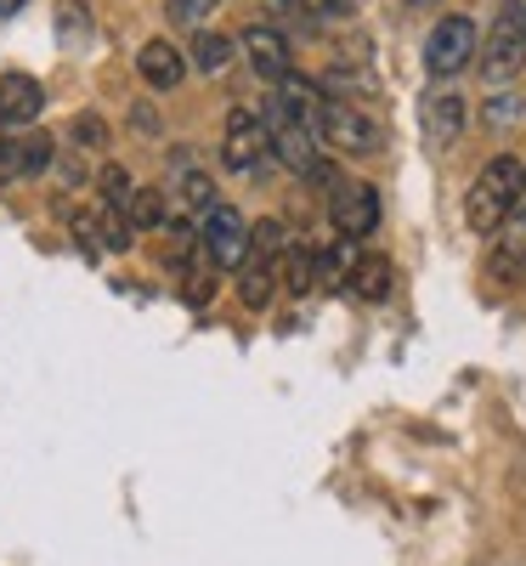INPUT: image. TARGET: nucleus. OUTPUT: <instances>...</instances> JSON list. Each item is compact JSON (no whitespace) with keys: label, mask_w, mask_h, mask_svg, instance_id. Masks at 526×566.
<instances>
[{"label":"nucleus","mask_w":526,"mask_h":566,"mask_svg":"<svg viewBox=\"0 0 526 566\" xmlns=\"http://www.w3.org/2000/svg\"><path fill=\"white\" fill-rule=\"evenodd\" d=\"M520 187H526V165L515 154H498L487 159L482 170H475L470 193H464V221L475 232H498L509 227V216L520 210Z\"/></svg>","instance_id":"1"},{"label":"nucleus","mask_w":526,"mask_h":566,"mask_svg":"<svg viewBox=\"0 0 526 566\" xmlns=\"http://www.w3.org/2000/svg\"><path fill=\"white\" fill-rule=\"evenodd\" d=\"M470 63H482V34H475V23H470L464 12L442 18L436 29L424 34V74L436 80V85L459 80Z\"/></svg>","instance_id":"2"},{"label":"nucleus","mask_w":526,"mask_h":566,"mask_svg":"<svg viewBox=\"0 0 526 566\" xmlns=\"http://www.w3.org/2000/svg\"><path fill=\"white\" fill-rule=\"evenodd\" d=\"M482 69L493 85H504V80H515L520 69H526V0H504L498 7V18H493V29H487V45H482Z\"/></svg>","instance_id":"3"},{"label":"nucleus","mask_w":526,"mask_h":566,"mask_svg":"<svg viewBox=\"0 0 526 566\" xmlns=\"http://www.w3.org/2000/svg\"><path fill=\"white\" fill-rule=\"evenodd\" d=\"M272 159V125H266V108H232L227 125H221V165L238 170V176H255L261 165Z\"/></svg>","instance_id":"4"},{"label":"nucleus","mask_w":526,"mask_h":566,"mask_svg":"<svg viewBox=\"0 0 526 566\" xmlns=\"http://www.w3.org/2000/svg\"><path fill=\"white\" fill-rule=\"evenodd\" d=\"M317 136H323V148H334V154H346V159H368V154H379V125L362 114V108H351V103H323V119H317Z\"/></svg>","instance_id":"5"},{"label":"nucleus","mask_w":526,"mask_h":566,"mask_svg":"<svg viewBox=\"0 0 526 566\" xmlns=\"http://www.w3.org/2000/svg\"><path fill=\"white\" fill-rule=\"evenodd\" d=\"M199 244H204V261L215 272H238L244 255H250V221L238 216L232 205H215L204 216V227H199Z\"/></svg>","instance_id":"6"},{"label":"nucleus","mask_w":526,"mask_h":566,"mask_svg":"<svg viewBox=\"0 0 526 566\" xmlns=\"http://www.w3.org/2000/svg\"><path fill=\"white\" fill-rule=\"evenodd\" d=\"M464 125H470V103H464V91H453V85H436V91H424L419 97V130H424V142L430 148H453V142L464 136Z\"/></svg>","instance_id":"7"},{"label":"nucleus","mask_w":526,"mask_h":566,"mask_svg":"<svg viewBox=\"0 0 526 566\" xmlns=\"http://www.w3.org/2000/svg\"><path fill=\"white\" fill-rule=\"evenodd\" d=\"M379 216H386V205H379V187L368 181H340L328 199V221L340 239H368V232L379 227Z\"/></svg>","instance_id":"8"},{"label":"nucleus","mask_w":526,"mask_h":566,"mask_svg":"<svg viewBox=\"0 0 526 566\" xmlns=\"http://www.w3.org/2000/svg\"><path fill=\"white\" fill-rule=\"evenodd\" d=\"M69 232L80 239V250L97 261V255H119V250H130V239H136V227L119 216V210H108V205H97V210H74L69 216Z\"/></svg>","instance_id":"9"},{"label":"nucleus","mask_w":526,"mask_h":566,"mask_svg":"<svg viewBox=\"0 0 526 566\" xmlns=\"http://www.w3.org/2000/svg\"><path fill=\"white\" fill-rule=\"evenodd\" d=\"M238 45H244V57H250V69H255L261 80H277V85H283V80L295 74L283 29H272V23H250L244 34H238Z\"/></svg>","instance_id":"10"},{"label":"nucleus","mask_w":526,"mask_h":566,"mask_svg":"<svg viewBox=\"0 0 526 566\" xmlns=\"http://www.w3.org/2000/svg\"><path fill=\"white\" fill-rule=\"evenodd\" d=\"M45 114V85L34 74H0V125H34Z\"/></svg>","instance_id":"11"},{"label":"nucleus","mask_w":526,"mask_h":566,"mask_svg":"<svg viewBox=\"0 0 526 566\" xmlns=\"http://www.w3.org/2000/svg\"><path fill=\"white\" fill-rule=\"evenodd\" d=\"M187 69H193V63H187L170 40H148V45L136 52V74L148 80L154 91H176V85L187 80Z\"/></svg>","instance_id":"12"},{"label":"nucleus","mask_w":526,"mask_h":566,"mask_svg":"<svg viewBox=\"0 0 526 566\" xmlns=\"http://www.w3.org/2000/svg\"><path fill=\"white\" fill-rule=\"evenodd\" d=\"M391 283H397V266L386 261V255H374V250H362L357 261H351V272H346V290L357 295V301H386L391 295Z\"/></svg>","instance_id":"13"},{"label":"nucleus","mask_w":526,"mask_h":566,"mask_svg":"<svg viewBox=\"0 0 526 566\" xmlns=\"http://www.w3.org/2000/svg\"><path fill=\"white\" fill-rule=\"evenodd\" d=\"M52 165V136H18L0 148V176H40Z\"/></svg>","instance_id":"14"},{"label":"nucleus","mask_w":526,"mask_h":566,"mask_svg":"<svg viewBox=\"0 0 526 566\" xmlns=\"http://www.w3.org/2000/svg\"><path fill=\"white\" fill-rule=\"evenodd\" d=\"M244 45H238L232 34H215V29H204V34H193V45H187V57H193V69L199 74H221Z\"/></svg>","instance_id":"15"},{"label":"nucleus","mask_w":526,"mask_h":566,"mask_svg":"<svg viewBox=\"0 0 526 566\" xmlns=\"http://www.w3.org/2000/svg\"><path fill=\"white\" fill-rule=\"evenodd\" d=\"M176 176H181V193H176V199H181V210H193V216H210V210L221 205V199H215V181H210V176H204L199 165H187V170H176Z\"/></svg>","instance_id":"16"},{"label":"nucleus","mask_w":526,"mask_h":566,"mask_svg":"<svg viewBox=\"0 0 526 566\" xmlns=\"http://www.w3.org/2000/svg\"><path fill=\"white\" fill-rule=\"evenodd\" d=\"M57 34H63V45H91L97 40V23H91L85 0H57Z\"/></svg>","instance_id":"17"},{"label":"nucleus","mask_w":526,"mask_h":566,"mask_svg":"<svg viewBox=\"0 0 526 566\" xmlns=\"http://www.w3.org/2000/svg\"><path fill=\"white\" fill-rule=\"evenodd\" d=\"M283 283H290V295H312V290H323V277H317V250H290L283 255Z\"/></svg>","instance_id":"18"},{"label":"nucleus","mask_w":526,"mask_h":566,"mask_svg":"<svg viewBox=\"0 0 526 566\" xmlns=\"http://www.w3.org/2000/svg\"><path fill=\"white\" fill-rule=\"evenodd\" d=\"M210 12H221V0H165V23L187 34H204Z\"/></svg>","instance_id":"19"},{"label":"nucleus","mask_w":526,"mask_h":566,"mask_svg":"<svg viewBox=\"0 0 526 566\" xmlns=\"http://www.w3.org/2000/svg\"><path fill=\"white\" fill-rule=\"evenodd\" d=\"M125 221H130L136 232H148V227H159V221H165V193H159V187H136V199H130Z\"/></svg>","instance_id":"20"},{"label":"nucleus","mask_w":526,"mask_h":566,"mask_svg":"<svg viewBox=\"0 0 526 566\" xmlns=\"http://www.w3.org/2000/svg\"><path fill=\"white\" fill-rule=\"evenodd\" d=\"M97 187H103V205L108 210H130V199H136V181H130V170H119V165H103V176H97Z\"/></svg>","instance_id":"21"},{"label":"nucleus","mask_w":526,"mask_h":566,"mask_svg":"<svg viewBox=\"0 0 526 566\" xmlns=\"http://www.w3.org/2000/svg\"><path fill=\"white\" fill-rule=\"evenodd\" d=\"M69 136L80 142L85 154H103V148H108V119H103V114H74V119H69Z\"/></svg>","instance_id":"22"},{"label":"nucleus","mask_w":526,"mask_h":566,"mask_svg":"<svg viewBox=\"0 0 526 566\" xmlns=\"http://www.w3.org/2000/svg\"><path fill=\"white\" fill-rule=\"evenodd\" d=\"M515 119H520L515 97H493V103H487V125H515Z\"/></svg>","instance_id":"23"},{"label":"nucleus","mask_w":526,"mask_h":566,"mask_svg":"<svg viewBox=\"0 0 526 566\" xmlns=\"http://www.w3.org/2000/svg\"><path fill=\"white\" fill-rule=\"evenodd\" d=\"M18 7H23V0H0V18H12Z\"/></svg>","instance_id":"24"},{"label":"nucleus","mask_w":526,"mask_h":566,"mask_svg":"<svg viewBox=\"0 0 526 566\" xmlns=\"http://www.w3.org/2000/svg\"><path fill=\"white\" fill-rule=\"evenodd\" d=\"M402 7H413V12H419V7H436V0H402Z\"/></svg>","instance_id":"25"},{"label":"nucleus","mask_w":526,"mask_h":566,"mask_svg":"<svg viewBox=\"0 0 526 566\" xmlns=\"http://www.w3.org/2000/svg\"><path fill=\"white\" fill-rule=\"evenodd\" d=\"M515 216H526V187H520V210H515Z\"/></svg>","instance_id":"26"},{"label":"nucleus","mask_w":526,"mask_h":566,"mask_svg":"<svg viewBox=\"0 0 526 566\" xmlns=\"http://www.w3.org/2000/svg\"><path fill=\"white\" fill-rule=\"evenodd\" d=\"M0 148H7V125H0Z\"/></svg>","instance_id":"27"}]
</instances>
